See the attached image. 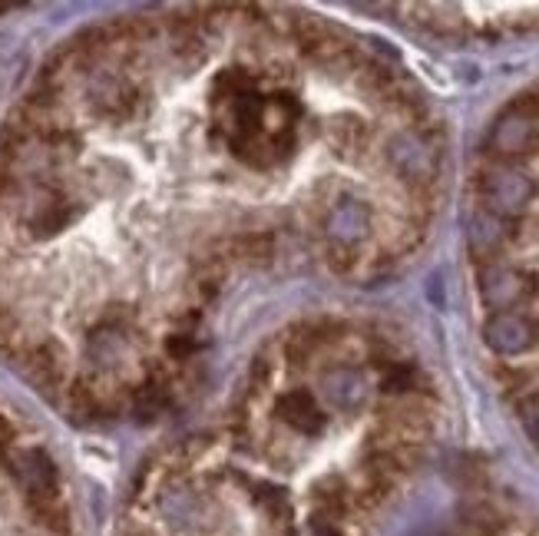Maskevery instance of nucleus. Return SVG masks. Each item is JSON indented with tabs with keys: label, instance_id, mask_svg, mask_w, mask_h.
<instances>
[{
	"label": "nucleus",
	"instance_id": "nucleus-1",
	"mask_svg": "<svg viewBox=\"0 0 539 536\" xmlns=\"http://www.w3.org/2000/svg\"><path fill=\"white\" fill-rule=\"evenodd\" d=\"M315 40L258 14H199L146 40L149 90L129 103L126 156L103 159L120 179L103 196L129 222V318H146L156 374L199 361L235 308L305 259L301 63Z\"/></svg>",
	"mask_w": 539,
	"mask_h": 536
}]
</instances>
